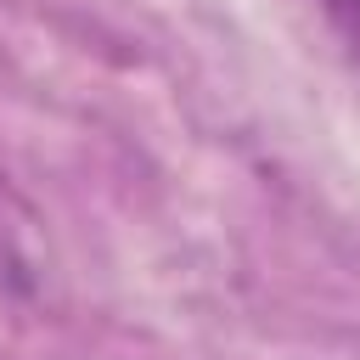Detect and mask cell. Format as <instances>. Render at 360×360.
I'll use <instances>...</instances> for the list:
<instances>
[{
	"instance_id": "1",
	"label": "cell",
	"mask_w": 360,
	"mask_h": 360,
	"mask_svg": "<svg viewBox=\"0 0 360 360\" xmlns=\"http://www.w3.org/2000/svg\"><path fill=\"white\" fill-rule=\"evenodd\" d=\"M28 225H34V214L6 191V180H0V287H11V292H28L34 287V248H28Z\"/></svg>"
},
{
	"instance_id": "2",
	"label": "cell",
	"mask_w": 360,
	"mask_h": 360,
	"mask_svg": "<svg viewBox=\"0 0 360 360\" xmlns=\"http://www.w3.org/2000/svg\"><path fill=\"white\" fill-rule=\"evenodd\" d=\"M321 11L332 22V34L343 39V51L360 62V0H321Z\"/></svg>"
}]
</instances>
